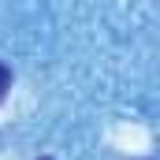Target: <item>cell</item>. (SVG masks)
I'll use <instances>...</instances> for the list:
<instances>
[{"label":"cell","instance_id":"1","mask_svg":"<svg viewBox=\"0 0 160 160\" xmlns=\"http://www.w3.org/2000/svg\"><path fill=\"white\" fill-rule=\"evenodd\" d=\"M8 89H11V71L0 63V101H4V93H8Z\"/></svg>","mask_w":160,"mask_h":160}]
</instances>
